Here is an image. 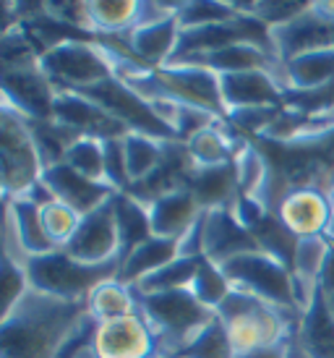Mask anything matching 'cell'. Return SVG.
I'll list each match as a JSON object with an SVG mask.
<instances>
[{
  "mask_svg": "<svg viewBox=\"0 0 334 358\" xmlns=\"http://www.w3.org/2000/svg\"><path fill=\"white\" fill-rule=\"evenodd\" d=\"M87 303H68L29 290L6 319H0V358H58Z\"/></svg>",
  "mask_w": 334,
  "mask_h": 358,
  "instance_id": "1",
  "label": "cell"
},
{
  "mask_svg": "<svg viewBox=\"0 0 334 358\" xmlns=\"http://www.w3.org/2000/svg\"><path fill=\"white\" fill-rule=\"evenodd\" d=\"M87 308L97 322H112V319L128 317V314L138 311L133 288L123 285L118 278L105 280V282L89 296Z\"/></svg>",
  "mask_w": 334,
  "mask_h": 358,
  "instance_id": "27",
  "label": "cell"
},
{
  "mask_svg": "<svg viewBox=\"0 0 334 358\" xmlns=\"http://www.w3.org/2000/svg\"><path fill=\"white\" fill-rule=\"evenodd\" d=\"M42 180L48 183V189L52 191V196L63 204H68L71 209H76L81 217L99 209L102 204H108L118 191L110 189L108 183H97V180H89L87 176H81L76 170L58 162L52 168H45Z\"/></svg>",
  "mask_w": 334,
  "mask_h": 358,
  "instance_id": "15",
  "label": "cell"
},
{
  "mask_svg": "<svg viewBox=\"0 0 334 358\" xmlns=\"http://www.w3.org/2000/svg\"><path fill=\"white\" fill-rule=\"evenodd\" d=\"M217 319L225 324L235 353L275 345L300 327L303 311L277 308L248 290L233 288L225 303L217 308Z\"/></svg>",
  "mask_w": 334,
  "mask_h": 358,
  "instance_id": "3",
  "label": "cell"
},
{
  "mask_svg": "<svg viewBox=\"0 0 334 358\" xmlns=\"http://www.w3.org/2000/svg\"><path fill=\"white\" fill-rule=\"evenodd\" d=\"M112 199L81 217L79 230L63 249L68 257L84 264H108V262L120 259V233Z\"/></svg>",
  "mask_w": 334,
  "mask_h": 358,
  "instance_id": "9",
  "label": "cell"
},
{
  "mask_svg": "<svg viewBox=\"0 0 334 358\" xmlns=\"http://www.w3.org/2000/svg\"><path fill=\"white\" fill-rule=\"evenodd\" d=\"M79 222H81L79 212L58 199L52 201V204H48V207H42V225H45L48 238L55 243V249H66V243L79 230Z\"/></svg>",
  "mask_w": 334,
  "mask_h": 358,
  "instance_id": "34",
  "label": "cell"
},
{
  "mask_svg": "<svg viewBox=\"0 0 334 358\" xmlns=\"http://www.w3.org/2000/svg\"><path fill=\"white\" fill-rule=\"evenodd\" d=\"M31 290L27 267L16 259L3 257L0 264V319H6Z\"/></svg>",
  "mask_w": 334,
  "mask_h": 358,
  "instance_id": "33",
  "label": "cell"
},
{
  "mask_svg": "<svg viewBox=\"0 0 334 358\" xmlns=\"http://www.w3.org/2000/svg\"><path fill=\"white\" fill-rule=\"evenodd\" d=\"M326 194H329V199H332V204H334V173H332V178H329V186H326Z\"/></svg>",
  "mask_w": 334,
  "mask_h": 358,
  "instance_id": "42",
  "label": "cell"
},
{
  "mask_svg": "<svg viewBox=\"0 0 334 358\" xmlns=\"http://www.w3.org/2000/svg\"><path fill=\"white\" fill-rule=\"evenodd\" d=\"M115 207V220H118V233H120V259L131 254L138 243H144L154 236L152 230V220H149L147 201L136 199L131 194H115L112 199Z\"/></svg>",
  "mask_w": 334,
  "mask_h": 358,
  "instance_id": "23",
  "label": "cell"
},
{
  "mask_svg": "<svg viewBox=\"0 0 334 358\" xmlns=\"http://www.w3.org/2000/svg\"><path fill=\"white\" fill-rule=\"evenodd\" d=\"M259 243L251 236V230L235 217L233 207L207 209L204 222V259L215 264H225L227 259L256 251Z\"/></svg>",
  "mask_w": 334,
  "mask_h": 358,
  "instance_id": "16",
  "label": "cell"
},
{
  "mask_svg": "<svg viewBox=\"0 0 334 358\" xmlns=\"http://www.w3.org/2000/svg\"><path fill=\"white\" fill-rule=\"evenodd\" d=\"M92 350L97 358H154L157 345L144 314L133 311L112 322H99Z\"/></svg>",
  "mask_w": 334,
  "mask_h": 358,
  "instance_id": "11",
  "label": "cell"
},
{
  "mask_svg": "<svg viewBox=\"0 0 334 358\" xmlns=\"http://www.w3.org/2000/svg\"><path fill=\"white\" fill-rule=\"evenodd\" d=\"M298 338L311 353V358H334V317L326 306L324 293L319 290L314 303L303 311Z\"/></svg>",
  "mask_w": 334,
  "mask_h": 358,
  "instance_id": "22",
  "label": "cell"
},
{
  "mask_svg": "<svg viewBox=\"0 0 334 358\" xmlns=\"http://www.w3.org/2000/svg\"><path fill=\"white\" fill-rule=\"evenodd\" d=\"M81 358H97V356H94V350H87V353H84Z\"/></svg>",
  "mask_w": 334,
  "mask_h": 358,
  "instance_id": "44",
  "label": "cell"
},
{
  "mask_svg": "<svg viewBox=\"0 0 334 358\" xmlns=\"http://www.w3.org/2000/svg\"><path fill=\"white\" fill-rule=\"evenodd\" d=\"M177 257H180V243L177 241L152 236L149 241L138 243L131 254L120 259L118 280L128 288H136L141 280L149 278L152 272L162 269L170 262H175Z\"/></svg>",
  "mask_w": 334,
  "mask_h": 358,
  "instance_id": "20",
  "label": "cell"
},
{
  "mask_svg": "<svg viewBox=\"0 0 334 358\" xmlns=\"http://www.w3.org/2000/svg\"><path fill=\"white\" fill-rule=\"evenodd\" d=\"M186 189L196 196L204 209L233 207L240 199L235 159L225 165H215V168L191 165V170L186 173Z\"/></svg>",
  "mask_w": 334,
  "mask_h": 358,
  "instance_id": "19",
  "label": "cell"
},
{
  "mask_svg": "<svg viewBox=\"0 0 334 358\" xmlns=\"http://www.w3.org/2000/svg\"><path fill=\"white\" fill-rule=\"evenodd\" d=\"M115 79L123 81L131 92H136L144 102L173 100L188 108L207 110L217 118L227 120L219 76L207 69H194V66H162L154 71L128 69Z\"/></svg>",
  "mask_w": 334,
  "mask_h": 358,
  "instance_id": "2",
  "label": "cell"
},
{
  "mask_svg": "<svg viewBox=\"0 0 334 358\" xmlns=\"http://www.w3.org/2000/svg\"><path fill=\"white\" fill-rule=\"evenodd\" d=\"M3 102L10 105L27 120H52L58 90L42 73V69L0 71Z\"/></svg>",
  "mask_w": 334,
  "mask_h": 358,
  "instance_id": "10",
  "label": "cell"
},
{
  "mask_svg": "<svg viewBox=\"0 0 334 358\" xmlns=\"http://www.w3.org/2000/svg\"><path fill=\"white\" fill-rule=\"evenodd\" d=\"M326 299V306H329V311H332V317H334V293H329V296H324Z\"/></svg>",
  "mask_w": 334,
  "mask_h": 358,
  "instance_id": "43",
  "label": "cell"
},
{
  "mask_svg": "<svg viewBox=\"0 0 334 358\" xmlns=\"http://www.w3.org/2000/svg\"><path fill=\"white\" fill-rule=\"evenodd\" d=\"M326 238H329V243L334 246V209H332V220H329V228H326V233H324Z\"/></svg>",
  "mask_w": 334,
  "mask_h": 358,
  "instance_id": "41",
  "label": "cell"
},
{
  "mask_svg": "<svg viewBox=\"0 0 334 358\" xmlns=\"http://www.w3.org/2000/svg\"><path fill=\"white\" fill-rule=\"evenodd\" d=\"M201 257H177L175 262L165 264L162 269L152 272L149 278H144L138 282L136 293L144 296H154V293H175V290H188L191 282L196 278L198 267H201Z\"/></svg>",
  "mask_w": 334,
  "mask_h": 358,
  "instance_id": "28",
  "label": "cell"
},
{
  "mask_svg": "<svg viewBox=\"0 0 334 358\" xmlns=\"http://www.w3.org/2000/svg\"><path fill=\"white\" fill-rule=\"evenodd\" d=\"M177 358H238V353L233 348V340L227 335L225 324L215 317L188 343V348Z\"/></svg>",
  "mask_w": 334,
  "mask_h": 358,
  "instance_id": "32",
  "label": "cell"
},
{
  "mask_svg": "<svg viewBox=\"0 0 334 358\" xmlns=\"http://www.w3.org/2000/svg\"><path fill=\"white\" fill-rule=\"evenodd\" d=\"M191 293L196 296L198 303H204L207 308H212V311H217V308L225 303V299L233 293V282L227 280L225 269L219 267V264H215V262H209V259H204L201 262V267H198L196 278H194V282H191Z\"/></svg>",
  "mask_w": 334,
  "mask_h": 358,
  "instance_id": "31",
  "label": "cell"
},
{
  "mask_svg": "<svg viewBox=\"0 0 334 358\" xmlns=\"http://www.w3.org/2000/svg\"><path fill=\"white\" fill-rule=\"evenodd\" d=\"M319 290H321L324 296L334 293V246H332L329 259H326L324 269H321V275H319Z\"/></svg>",
  "mask_w": 334,
  "mask_h": 358,
  "instance_id": "40",
  "label": "cell"
},
{
  "mask_svg": "<svg viewBox=\"0 0 334 358\" xmlns=\"http://www.w3.org/2000/svg\"><path fill=\"white\" fill-rule=\"evenodd\" d=\"M40 69L55 90L81 92L112 79V63L108 50L94 40H66L50 48L40 58Z\"/></svg>",
  "mask_w": 334,
  "mask_h": 358,
  "instance_id": "7",
  "label": "cell"
},
{
  "mask_svg": "<svg viewBox=\"0 0 334 358\" xmlns=\"http://www.w3.org/2000/svg\"><path fill=\"white\" fill-rule=\"evenodd\" d=\"M238 358H285V340H282V343H275V345L248 350V353H238Z\"/></svg>",
  "mask_w": 334,
  "mask_h": 358,
  "instance_id": "39",
  "label": "cell"
},
{
  "mask_svg": "<svg viewBox=\"0 0 334 358\" xmlns=\"http://www.w3.org/2000/svg\"><path fill=\"white\" fill-rule=\"evenodd\" d=\"M279 110H282V105L279 108H240L227 115V123H230V129H238L243 134H251V136L261 139L266 129L277 120Z\"/></svg>",
  "mask_w": 334,
  "mask_h": 358,
  "instance_id": "36",
  "label": "cell"
},
{
  "mask_svg": "<svg viewBox=\"0 0 334 358\" xmlns=\"http://www.w3.org/2000/svg\"><path fill=\"white\" fill-rule=\"evenodd\" d=\"M314 3H290V0H272V3H243L248 13H254L259 21H264L269 29H279L298 16H303L305 10H311Z\"/></svg>",
  "mask_w": 334,
  "mask_h": 358,
  "instance_id": "35",
  "label": "cell"
},
{
  "mask_svg": "<svg viewBox=\"0 0 334 358\" xmlns=\"http://www.w3.org/2000/svg\"><path fill=\"white\" fill-rule=\"evenodd\" d=\"M45 13L52 21L63 27H71L76 31L92 34V21H89V3L81 0H63V3H45Z\"/></svg>",
  "mask_w": 334,
  "mask_h": 358,
  "instance_id": "37",
  "label": "cell"
},
{
  "mask_svg": "<svg viewBox=\"0 0 334 358\" xmlns=\"http://www.w3.org/2000/svg\"><path fill=\"white\" fill-rule=\"evenodd\" d=\"M332 199L329 194L316 189H295L290 191L285 199L277 204L275 215L287 228L293 230L298 238H314V236H324L332 220Z\"/></svg>",
  "mask_w": 334,
  "mask_h": 358,
  "instance_id": "13",
  "label": "cell"
},
{
  "mask_svg": "<svg viewBox=\"0 0 334 358\" xmlns=\"http://www.w3.org/2000/svg\"><path fill=\"white\" fill-rule=\"evenodd\" d=\"M123 139H126V136H123ZM123 139H108L105 141V173H108V183L118 191V194H126V191L131 189Z\"/></svg>",
  "mask_w": 334,
  "mask_h": 358,
  "instance_id": "38",
  "label": "cell"
},
{
  "mask_svg": "<svg viewBox=\"0 0 334 358\" xmlns=\"http://www.w3.org/2000/svg\"><path fill=\"white\" fill-rule=\"evenodd\" d=\"M251 236L256 238L259 249L266 251V254H272L277 262H282V264L293 272L295 251H298V241L300 238L287 228L282 220L277 217L275 212H266L264 217L251 228Z\"/></svg>",
  "mask_w": 334,
  "mask_h": 358,
  "instance_id": "26",
  "label": "cell"
},
{
  "mask_svg": "<svg viewBox=\"0 0 334 358\" xmlns=\"http://www.w3.org/2000/svg\"><path fill=\"white\" fill-rule=\"evenodd\" d=\"M219 267L225 269L233 288L248 290V293H254V296H259L261 301L277 308L300 311L298 301H295L293 272L282 262H277L272 254H266L261 249L246 251V254L227 259Z\"/></svg>",
  "mask_w": 334,
  "mask_h": 358,
  "instance_id": "8",
  "label": "cell"
},
{
  "mask_svg": "<svg viewBox=\"0 0 334 358\" xmlns=\"http://www.w3.org/2000/svg\"><path fill=\"white\" fill-rule=\"evenodd\" d=\"M165 147L167 141L152 139L147 134L128 131L126 139H123V150H126V168L131 186L144 183V180L157 173L162 159H165Z\"/></svg>",
  "mask_w": 334,
  "mask_h": 358,
  "instance_id": "24",
  "label": "cell"
},
{
  "mask_svg": "<svg viewBox=\"0 0 334 358\" xmlns=\"http://www.w3.org/2000/svg\"><path fill=\"white\" fill-rule=\"evenodd\" d=\"M89 21H92V34H97V37L131 34L138 24V3L136 0L89 3Z\"/></svg>",
  "mask_w": 334,
  "mask_h": 358,
  "instance_id": "25",
  "label": "cell"
},
{
  "mask_svg": "<svg viewBox=\"0 0 334 358\" xmlns=\"http://www.w3.org/2000/svg\"><path fill=\"white\" fill-rule=\"evenodd\" d=\"M136 306L154 332V358H177L188 348V343L217 317V311L198 303L191 290L175 293H136Z\"/></svg>",
  "mask_w": 334,
  "mask_h": 358,
  "instance_id": "4",
  "label": "cell"
},
{
  "mask_svg": "<svg viewBox=\"0 0 334 358\" xmlns=\"http://www.w3.org/2000/svg\"><path fill=\"white\" fill-rule=\"evenodd\" d=\"M52 120H58L60 126L76 131L79 136H94V139H123L128 134V126L120 123L115 115H110L105 108H99L97 102L79 94V92L58 90L55 100V113Z\"/></svg>",
  "mask_w": 334,
  "mask_h": 358,
  "instance_id": "12",
  "label": "cell"
},
{
  "mask_svg": "<svg viewBox=\"0 0 334 358\" xmlns=\"http://www.w3.org/2000/svg\"><path fill=\"white\" fill-rule=\"evenodd\" d=\"M227 115L240 108H279L287 100L285 87L269 71H243L219 76Z\"/></svg>",
  "mask_w": 334,
  "mask_h": 358,
  "instance_id": "14",
  "label": "cell"
},
{
  "mask_svg": "<svg viewBox=\"0 0 334 358\" xmlns=\"http://www.w3.org/2000/svg\"><path fill=\"white\" fill-rule=\"evenodd\" d=\"M42 159L34 147L29 120L3 102L0 108V178L3 199H19L42 178Z\"/></svg>",
  "mask_w": 334,
  "mask_h": 358,
  "instance_id": "6",
  "label": "cell"
},
{
  "mask_svg": "<svg viewBox=\"0 0 334 358\" xmlns=\"http://www.w3.org/2000/svg\"><path fill=\"white\" fill-rule=\"evenodd\" d=\"M149 220H152V230L159 238L180 241L186 236L191 225L196 222L207 209L198 204V199L191 191L183 189L167 191L154 201H149Z\"/></svg>",
  "mask_w": 334,
  "mask_h": 358,
  "instance_id": "17",
  "label": "cell"
},
{
  "mask_svg": "<svg viewBox=\"0 0 334 358\" xmlns=\"http://www.w3.org/2000/svg\"><path fill=\"white\" fill-rule=\"evenodd\" d=\"M66 165L87 176L89 180L97 183H108V173H105V141L94 139V136H79L71 144V150L66 152ZM110 186V183H108ZM112 189V186H110Z\"/></svg>",
  "mask_w": 334,
  "mask_h": 358,
  "instance_id": "30",
  "label": "cell"
},
{
  "mask_svg": "<svg viewBox=\"0 0 334 358\" xmlns=\"http://www.w3.org/2000/svg\"><path fill=\"white\" fill-rule=\"evenodd\" d=\"M334 81V48L308 52L282 66V87L293 92H314Z\"/></svg>",
  "mask_w": 334,
  "mask_h": 358,
  "instance_id": "21",
  "label": "cell"
},
{
  "mask_svg": "<svg viewBox=\"0 0 334 358\" xmlns=\"http://www.w3.org/2000/svg\"><path fill=\"white\" fill-rule=\"evenodd\" d=\"M24 267L29 275L31 290L68 301V303H87L89 296L105 280L118 278L120 259L108 262V264H84L68 257L63 249H55L50 254L29 257L24 262Z\"/></svg>",
  "mask_w": 334,
  "mask_h": 358,
  "instance_id": "5",
  "label": "cell"
},
{
  "mask_svg": "<svg viewBox=\"0 0 334 358\" xmlns=\"http://www.w3.org/2000/svg\"><path fill=\"white\" fill-rule=\"evenodd\" d=\"M180 24H177V16H167L162 21H154V24H144V27H136V29L126 34L128 48L133 52V58L141 63V69L154 71L167 66L173 55L177 50V42H180Z\"/></svg>",
  "mask_w": 334,
  "mask_h": 358,
  "instance_id": "18",
  "label": "cell"
},
{
  "mask_svg": "<svg viewBox=\"0 0 334 358\" xmlns=\"http://www.w3.org/2000/svg\"><path fill=\"white\" fill-rule=\"evenodd\" d=\"M243 10L240 3H222V0H188L175 3V16L180 29H201L212 24H225L238 19Z\"/></svg>",
  "mask_w": 334,
  "mask_h": 358,
  "instance_id": "29",
  "label": "cell"
}]
</instances>
